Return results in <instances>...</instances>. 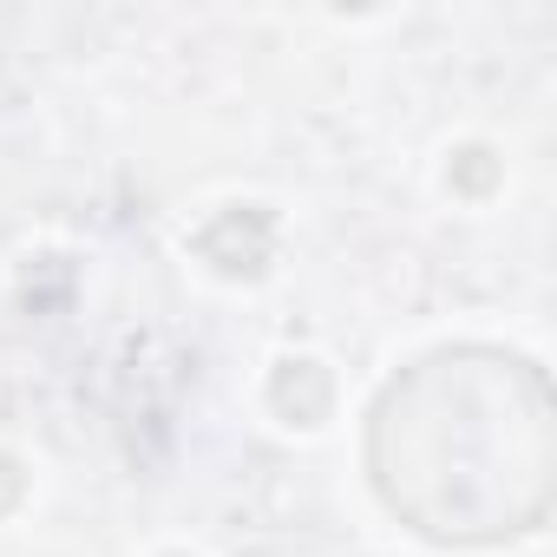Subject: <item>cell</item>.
<instances>
[{
    "label": "cell",
    "instance_id": "1",
    "mask_svg": "<svg viewBox=\"0 0 557 557\" xmlns=\"http://www.w3.org/2000/svg\"><path fill=\"white\" fill-rule=\"evenodd\" d=\"M374 472L394 511L433 537H498L544 518L550 400L492 348L420 361L374 413Z\"/></svg>",
    "mask_w": 557,
    "mask_h": 557
}]
</instances>
